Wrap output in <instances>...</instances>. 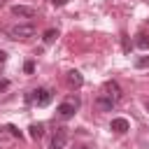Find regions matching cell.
Listing matches in <instances>:
<instances>
[{
	"label": "cell",
	"mask_w": 149,
	"mask_h": 149,
	"mask_svg": "<svg viewBox=\"0 0 149 149\" xmlns=\"http://www.w3.org/2000/svg\"><path fill=\"white\" fill-rule=\"evenodd\" d=\"M35 35V26L33 23H16L9 28V37L12 40H30Z\"/></svg>",
	"instance_id": "obj_1"
},
{
	"label": "cell",
	"mask_w": 149,
	"mask_h": 149,
	"mask_svg": "<svg viewBox=\"0 0 149 149\" xmlns=\"http://www.w3.org/2000/svg\"><path fill=\"white\" fill-rule=\"evenodd\" d=\"M26 100H28V102H35L37 107H44V105L51 102V91H49V88H35V91H30V93L26 95Z\"/></svg>",
	"instance_id": "obj_2"
},
{
	"label": "cell",
	"mask_w": 149,
	"mask_h": 149,
	"mask_svg": "<svg viewBox=\"0 0 149 149\" xmlns=\"http://www.w3.org/2000/svg\"><path fill=\"white\" fill-rule=\"evenodd\" d=\"M77 107H79V100H65V102L58 105L56 114H58L61 119H70V116H74V109H77Z\"/></svg>",
	"instance_id": "obj_3"
},
{
	"label": "cell",
	"mask_w": 149,
	"mask_h": 149,
	"mask_svg": "<svg viewBox=\"0 0 149 149\" xmlns=\"http://www.w3.org/2000/svg\"><path fill=\"white\" fill-rule=\"evenodd\" d=\"M12 14L19 16V19H33L35 16V9L33 7H26V5H14L12 7Z\"/></svg>",
	"instance_id": "obj_4"
},
{
	"label": "cell",
	"mask_w": 149,
	"mask_h": 149,
	"mask_svg": "<svg viewBox=\"0 0 149 149\" xmlns=\"http://www.w3.org/2000/svg\"><path fill=\"white\" fill-rule=\"evenodd\" d=\"M109 128L114 130V133H126L128 128H130V123H128V119H123V116H116V119H112V123H109Z\"/></svg>",
	"instance_id": "obj_5"
},
{
	"label": "cell",
	"mask_w": 149,
	"mask_h": 149,
	"mask_svg": "<svg viewBox=\"0 0 149 149\" xmlns=\"http://www.w3.org/2000/svg\"><path fill=\"white\" fill-rule=\"evenodd\" d=\"M68 142V128H56V135H54V149H63Z\"/></svg>",
	"instance_id": "obj_6"
},
{
	"label": "cell",
	"mask_w": 149,
	"mask_h": 149,
	"mask_svg": "<svg viewBox=\"0 0 149 149\" xmlns=\"http://www.w3.org/2000/svg\"><path fill=\"white\" fill-rule=\"evenodd\" d=\"M95 105H98L102 112H112V107L116 105V100H112L109 95H105V93H102V95H98V98H95Z\"/></svg>",
	"instance_id": "obj_7"
},
{
	"label": "cell",
	"mask_w": 149,
	"mask_h": 149,
	"mask_svg": "<svg viewBox=\"0 0 149 149\" xmlns=\"http://www.w3.org/2000/svg\"><path fill=\"white\" fill-rule=\"evenodd\" d=\"M105 95H109L112 100H121V88L116 81H107L105 84Z\"/></svg>",
	"instance_id": "obj_8"
},
{
	"label": "cell",
	"mask_w": 149,
	"mask_h": 149,
	"mask_svg": "<svg viewBox=\"0 0 149 149\" xmlns=\"http://www.w3.org/2000/svg\"><path fill=\"white\" fill-rule=\"evenodd\" d=\"M68 84H70L72 88H79V86L84 84V77H81V72H77V70H70V72H68Z\"/></svg>",
	"instance_id": "obj_9"
},
{
	"label": "cell",
	"mask_w": 149,
	"mask_h": 149,
	"mask_svg": "<svg viewBox=\"0 0 149 149\" xmlns=\"http://www.w3.org/2000/svg\"><path fill=\"white\" fill-rule=\"evenodd\" d=\"M28 133H30V137H33V140H40V137H42V133H44V123H30Z\"/></svg>",
	"instance_id": "obj_10"
},
{
	"label": "cell",
	"mask_w": 149,
	"mask_h": 149,
	"mask_svg": "<svg viewBox=\"0 0 149 149\" xmlns=\"http://www.w3.org/2000/svg\"><path fill=\"white\" fill-rule=\"evenodd\" d=\"M135 44H137L140 49H149V35H147V33H140V35L135 37Z\"/></svg>",
	"instance_id": "obj_11"
},
{
	"label": "cell",
	"mask_w": 149,
	"mask_h": 149,
	"mask_svg": "<svg viewBox=\"0 0 149 149\" xmlns=\"http://www.w3.org/2000/svg\"><path fill=\"white\" fill-rule=\"evenodd\" d=\"M56 37H58V30H54V28L44 30V44H51V42H54Z\"/></svg>",
	"instance_id": "obj_12"
},
{
	"label": "cell",
	"mask_w": 149,
	"mask_h": 149,
	"mask_svg": "<svg viewBox=\"0 0 149 149\" xmlns=\"http://www.w3.org/2000/svg\"><path fill=\"white\" fill-rule=\"evenodd\" d=\"M135 68H137V70L149 68V56H137V58H135Z\"/></svg>",
	"instance_id": "obj_13"
},
{
	"label": "cell",
	"mask_w": 149,
	"mask_h": 149,
	"mask_svg": "<svg viewBox=\"0 0 149 149\" xmlns=\"http://www.w3.org/2000/svg\"><path fill=\"white\" fill-rule=\"evenodd\" d=\"M5 130H9V135H14V137H21V130H19L16 126H12V123H9V126H7Z\"/></svg>",
	"instance_id": "obj_14"
},
{
	"label": "cell",
	"mask_w": 149,
	"mask_h": 149,
	"mask_svg": "<svg viewBox=\"0 0 149 149\" xmlns=\"http://www.w3.org/2000/svg\"><path fill=\"white\" fill-rule=\"evenodd\" d=\"M23 70H26V72H33V70H35V63H33V61H28V63L23 65Z\"/></svg>",
	"instance_id": "obj_15"
},
{
	"label": "cell",
	"mask_w": 149,
	"mask_h": 149,
	"mask_svg": "<svg viewBox=\"0 0 149 149\" xmlns=\"http://www.w3.org/2000/svg\"><path fill=\"white\" fill-rule=\"evenodd\" d=\"M7 88H9V81H7V79H0V93L7 91Z\"/></svg>",
	"instance_id": "obj_16"
},
{
	"label": "cell",
	"mask_w": 149,
	"mask_h": 149,
	"mask_svg": "<svg viewBox=\"0 0 149 149\" xmlns=\"http://www.w3.org/2000/svg\"><path fill=\"white\" fill-rule=\"evenodd\" d=\"M51 5L54 7H63V5H68V0H51Z\"/></svg>",
	"instance_id": "obj_17"
},
{
	"label": "cell",
	"mask_w": 149,
	"mask_h": 149,
	"mask_svg": "<svg viewBox=\"0 0 149 149\" xmlns=\"http://www.w3.org/2000/svg\"><path fill=\"white\" fill-rule=\"evenodd\" d=\"M5 61H7V54H5L2 49H0V63H5Z\"/></svg>",
	"instance_id": "obj_18"
},
{
	"label": "cell",
	"mask_w": 149,
	"mask_h": 149,
	"mask_svg": "<svg viewBox=\"0 0 149 149\" xmlns=\"http://www.w3.org/2000/svg\"><path fill=\"white\" fill-rule=\"evenodd\" d=\"M144 107H147V112H149V100H144Z\"/></svg>",
	"instance_id": "obj_19"
},
{
	"label": "cell",
	"mask_w": 149,
	"mask_h": 149,
	"mask_svg": "<svg viewBox=\"0 0 149 149\" xmlns=\"http://www.w3.org/2000/svg\"><path fill=\"white\" fill-rule=\"evenodd\" d=\"M5 2H7V0H0V7H2V5H5Z\"/></svg>",
	"instance_id": "obj_20"
},
{
	"label": "cell",
	"mask_w": 149,
	"mask_h": 149,
	"mask_svg": "<svg viewBox=\"0 0 149 149\" xmlns=\"http://www.w3.org/2000/svg\"><path fill=\"white\" fill-rule=\"evenodd\" d=\"M84 149H88V147H84Z\"/></svg>",
	"instance_id": "obj_21"
}]
</instances>
